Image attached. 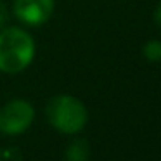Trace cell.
<instances>
[{
    "mask_svg": "<svg viewBox=\"0 0 161 161\" xmlns=\"http://www.w3.org/2000/svg\"><path fill=\"white\" fill-rule=\"evenodd\" d=\"M35 42L31 35L19 28H7L0 33V71L19 73L33 61Z\"/></svg>",
    "mask_w": 161,
    "mask_h": 161,
    "instance_id": "cell-1",
    "label": "cell"
},
{
    "mask_svg": "<svg viewBox=\"0 0 161 161\" xmlns=\"http://www.w3.org/2000/svg\"><path fill=\"white\" fill-rule=\"evenodd\" d=\"M47 118L50 125L63 133H78L87 123V109L71 95H56L47 104Z\"/></svg>",
    "mask_w": 161,
    "mask_h": 161,
    "instance_id": "cell-2",
    "label": "cell"
},
{
    "mask_svg": "<svg viewBox=\"0 0 161 161\" xmlns=\"http://www.w3.org/2000/svg\"><path fill=\"white\" fill-rule=\"evenodd\" d=\"M35 118V109L30 102L16 99L0 109V132L5 135L23 133Z\"/></svg>",
    "mask_w": 161,
    "mask_h": 161,
    "instance_id": "cell-3",
    "label": "cell"
},
{
    "mask_svg": "<svg viewBox=\"0 0 161 161\" xmlns=\"http://www.w3.org/2000/svg\"><path fill=\"white\" fill-rule=\"evenodd\" d=\"M54 12V0H16L14 14L19 21L31 26L43 25Z\"/></svg>",
    "mask_w": 161,
    "mask_h": 161,
    "instance_id": "cell-4",
    "label": "cell"
},
{
    "mask_svg": "<svg viewBox=\"0 0 161 161\" xmlns=\"http://www.w3.org/2000/svg\"><path fill=\"white\" fill-rule=\"evenodd\" d=\"M88 144L85 140H75L66 151V161H87Z\"/></svg>",
    "mask_w": 161,
    "mask_h": 161,
    "instance_id": "cell-5",
    "label": "cell"
},
{
    "mask_svg": "<svg viewBox=\"0 0 161 161\" xmlns=\"http://www.w3.org/2000/svg\"><path fill=\"white\" fill-rule=\"evenodd\" d=\"M144 54L149 61H159L161 59V42L151 40L147 42V45L144 47Z\"/></svg>",
    "mask_w": 161,
    "mask_h": 161,
    "instance_id": "cell-6",
    "label": "cell"
},
{
    "mask_svg": "<svg viewBox=\"0 0 161 161\" xmlns=\"http://www.w3.org/2000/svg\"><path fill=\"white\" fill-rule=\"evenodd\" d=\"M5 21H7V9H5V5L0 2V26H4Z\"/></svg>",
    "mask_w": 161,
    "mask_h": 161,
    "instance_id": "cell-7",
    "label": "cell"
},
{
    "mask_svg": "<svg viewBox=\"0 0 161 161\" xmlns=\"http://www.w3.org/2000/svg\"><path fill=\"white\" fill-rule=\"evenodd\" d=\"M154 19H156V23L161 26V4L158 5V7H156V11H154Z\"/></svg>",
    "mask_w": 161,
    "mask_h": 161,
    "instance_id": "cell-8",
    "label": "cell"
}]
</instances>
